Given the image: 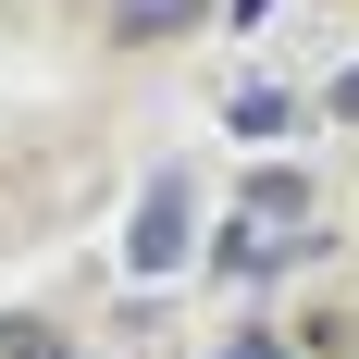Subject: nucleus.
Masks as SVG:
<instances>
[{"instance_id": "f257e3e1", "label": "nucleus", "mask_w": 359, "mask_h": 359, "mask_svg": "<svg viewBox=\"0 0 359 359\" xmlns=\"http://www.w3.org/2000/svg\"><path fill=\"white\" fill-rule=\"evenodd\" d=\"M124 260H137V273H174V260H186V174L149 186V211H137V236H124Z\"/></svg>"}, {"instance_id": "f03ea898", "label": "nucleus", "mask_w": 359, "mask_h": 359, "mask_svg": "<svg viewBox=\"0 0 359 359\" xmlns=\"http://www.w3.org/2000/svg\"><path fill=\"white\" fill-rule=\"evenodd\" d=\"M248 223H310V186H297V174H260L248 186Z\"/></svg>"}, {"instance_id": "7ed1b4c3", "label": "nucleus", "mask_w": 359, "mask_h": 359, "mask_svg": "<svg viewBox=\"0 0 359 359\" xmlns=\"http://www.w3.org/2000/svg\"><path fill=\"white\" fill-rule=\"evenodd\" d=\"M174 25H198V0H124V37H174Z\"/></svg>"}, {"instance_id": "20e7f679", "label": "nucleus", "mask_w": 359, "mask_h": 359, "mask_svg": "<svg viewBox=\"0 0 359 359\" xmlns=\"http://www.w3.org/2000/svg\"><path fill=\"white\" fill-rule=\"evenodd\" d=\"M223 359H285V347H260V334H248V347H223Z\"/></svg>"}]
</instances>
